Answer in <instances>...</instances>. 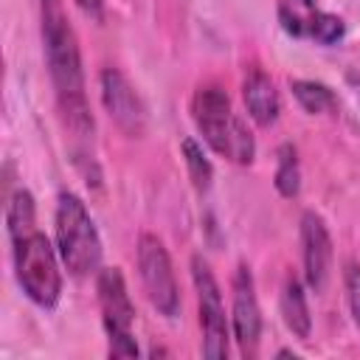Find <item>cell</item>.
Wrapping results in <instances>:
<instances>
[{
	"label": "cell",
	"instance_id": "52a82bcc",
	"mask_svg": "<svg viewBox=\"0 0 360 360\" xmlns=\"http://www.w3.org/2000/svg\"><path fill=\"white\" fill-rule=\"evenodd\" d=\"M191 278H194L197 304H200L202 354L219 360V357L228 354V323H225V307H222L219 284H217L211 267L202 262V256L191 259Z\"/></svg>",
	"mask_w": 360,
	"mask_h": 360
},
{
	"label": "cell",
	"instance_id": "5b68a950",
	"mask_svg": "<svg viewBox=\"0 0 360 360\" xmlns=\"http://www.w3.org/2000/svg\"><path fill=\"white\" fill-rule=\"evenodd\" d=\"M98 304H101V318L104 329L110 335V354L112 357H138V343L132 340V321H135V307L127 292V281L118 267H104L98 270Z\"/></svg>",
	"mask_w": 360,
	"mask_h": 360
},
{
	"label": "cell",
	"instance_id": "ac0fdd59",
	"mask_svg": "<svg viewBox=\"0 0 360 360\" xmlns=\"http://www.w3.org/2000/svg\"><path fill=\"white\" fill-rule=\"evenodd\" d=\"M340 37H343V20L335 17V14L321 11L318 20H315V25H312V37H309V39H315V42H321V45H332V42H338Z\"/></svg>",
	"mask_w": 360,
	"mask_h": 360
},
{
	"label": "cell",
	"instance_id": "9a60e30c",
	"mask_svg": "<svg viewBox=\"0 0 360 360\" xmlns=\"http://www.w3.org/2000/svg\"><path fill=\"white\" fill-rule=\"evenodd\" d=\"M292 96H295V101H298L309 115L335 110V96H332V90H329L326 84H321V82L295 79V82H292Z\"/></svg>",
	"mask_w": 360,
	"mask_h": 360
},
{
	"label": "cell",
	"instance_id": "277c9868",
	"mask_svg": "<svg viewBox=\"0 0 360 360\" xmlns=\"http://www.w3.org/2000/svg\"><path fill=\"white\" fill-rule=\"evenodd\" d=\"M14 270H17V281H20L22 292L34 304L51 309L59 301L62 276H59L56 253L45 233L31 231V233L14 239Z\"/></svg>",
	"mask_w": 360,
	"mask_h": 360
},
{
	"label": "cell",
	"instance_id": "7a4b0ae2",
	"mask_svg": "<svg viewBox=\"0 0 360 360\" xmlns=\"http://www.w3.org/2000/svg\"><path fill=\"white\" fill-rule=\"evenodd\" d=\"M191 115L205 143L233 163H250L256 143L242 118L231 110L228 93L219 84H200L191 98Z\"/></svg>",
	"mask_w": 360,
	"mask_h": 360
},
{
	"label": "cell",
	"instance_id": "4fadbf2b",
	"mask_svg": "<svg viewBox=\"0 0 360 360\" xmlns=\"http://www.w3.org/2000/svg\"><path fill=\"white\" fill-rule=\"evenodd\" d=\"M318 14L315 0H278V22L290 37H312Z\"/></svg>",
	"mask_w": 360,
	"mask_h": 360
},
{
	"label": "cell",
	"instance_id": "ffe728a7",
	"mask_svg": "<svg viewBox=\"0 0 360 360\" xmlns=\"http://www.w3.org/2000/svg\"><path fill=\"white\" fill-rule=\"evenodd\" d=\"M79 3V8L87 14V17H93V20H101V11H104V0H76Z\"/></svg>",
	"mask_w": 360,
	"mask_h": 360
},
{
	"label": "cell",
	"instance_id": "6da1fadb",
	"mask_svg": "<svg viewBox=\"0 0 360 360\" xmlns=\"http://www.w3.org/2000/svg\"><path fill=\"white\" fill-rule=\"evenodd\" d=\"M42 37H45V56H48L53 87H56L59 110L73 132L87 135L93 132V118L84 98L79 42L59 0H42Z\"/></svg>",
	"mask_w": 360,
	"mask_h": 360
},
{
	"label": "cell",
	"instance_id": "d6986e66",
	"mask_svg": "<svg viewBox=\"0 0 360 360\" xmlns=\"http://www.w3.org/2000/svg\"><path fill=\"white\" fill-rule=\"evenodd\" d=\"M343 281H346V298H349L352 318H354V323H357V329H360V264H357V262H349V264H346Z\"/></svg>",
	"mask_w": 360,
	"mask_h": 360
},
{
	"label": "cell",
	"instance_id": "9c48e42d",
	"mask_svg": "<svg viewBox=\"0 0 360 360\" xmlns=\"http://www.w3.org/2000/svg\"><path fill=\"white\" fill-rule=\"evenodd\" d=\"M233 335H236L242 354L256 352L259 335H262V312H259L253 276H250L248 264H239L236 276H233Z\"/></svg>",
	"mask_w": 360,
	"mask_h": 360
},
{
	"label": "cell",
	"instance_id": "5bb4252c",
	"mask_svg": "<svg viewBox=\"0 0 360 360\" xmlns=\"http://www.w3.org/2000/svg\"><path fill=\"white\" fill-rule=\"evenodd\" d=\"M6 222H8L11 242L25 236V233H31V231H37L34 228L37 219H34V197H31V191H25V188L14 191V197L8 200V208H6Z\"/></svg>",
	"mask_w": 360,
	"mask_h": 360
},
{
	"label": "cell",
	"instance_id": "8fae6325",
	"mask_svg": "<svg viewBox=\"0 0 360 360\" xmlns=\"http://www.w3.org/2000/svg\"><path fill=\"white\" fill-rule=\"evenodd\" d=\"M242 96H245V107H248V115L259 124V127H270L276 118H278V110H281V101H278V93H276V84L270 82V76L259 68H250L245 73V82H242Z\"/></svg>",
	"mask_w": 360,
	"mask_h": 360
},
{
	"label": "cell",
	"instance_id": "ba28073f",
	"mask_svg": "<svg viewBox=\"0 0 360 360\" xmlns=\"http://www.w3.org/2000/svg\"><path fill=\"white\" fill-rule=\"evenodd\" d=\"M101 101H104V110L110 112V118L127 135H132V138L143 135V129H146L143 101L121 70H115V68L101 70Z\"/></svg>",
	"mask_w": 360,
	"mask_h": 360
},
{
	"label": "cell",
	"instance_id": "2e32d148",
	"mask_svg": "<svg viewBox=\"0 0 360 360\" xmlns=\"http://www.w3.org/2000/svg\"><path fill=\"white\" fill-rule=\"evenodd\" d=\"M276 188L281 197H295L301 188V172H298V155L290 143L278 146V169H276Z\"/></svg>",
	"mask_w": 360,
	"mask_h": 360
},
{
	"label": "cell",
	"instance_id": "7c38bea8",
	"mask_svg": "<svg viewBox=\"0 0 360 360\" xmlns=\"http://www.w3.org/2000/svg\"><path fill=\"white\" fill-rule=\"evenodd\" d=\"M281 315H284V323L287 329L307 340L309 332H312V318H309V307H307V295H304V287L298 278H287L284 281V292H281Z\"/></svg>",
	"mask_w": 360,
	"mask_h": 360
},
{
	"label": "cell",
	"instance_id": "30bf717a",
	"mask_svg": "<svg viewBox=\"0 0 360 360\" xmlns=\"http://www.w3.org/2000/svg\"><path fill=\"white\" fill-rule=\"evenodd\" d=\"M301 245H304V276L315 292H323L332 267V239L323 219L315 211L301 217Z\"/></svg>",
	"mask_w": 360,
	"mask_h": 360
},
{
	"label": "cell",
	"instance_id": "8992f818",
	"mask_svg": "<svg viewBox=\"0 0 360 360\" xmlns=\"http://www.w3.org/2000/svg\"><path fill=\"white\" fill-rule=\"evenodd\" d=\"M138 273H141V281H143V290H146V298L152 301V307L160 315L174 318L180 309V292H177L172 259H169L163 242L152 233H143L138 239Z\"/></svg>",
	"mask_w": 360,
	"mask_h": 360
},
{
	"label": "cell",
	"instance_id": "e0dca14e",
	"mask_svg": "<svg viewBox=\"0 0 360 360\" xmlns=\"http://www.w3.org/2000/svg\"><path fill=\"white\" fill-rule=\"evenodd\" d=\"M183 158H186V166H188V177L194 183L197 191H208L211 186V177H214V169L208 163V158L202 155L200 143L194 138H183Z\"/></svg>",
	"mask_w": 360,
	"mask_h": 360
},
{
	"label": "cell",
	"instance_id": "3957f363",
	"mask_svg": "<svg viewBox=\"0 0 360 360\" xmlns=\"http://www.w3.org/2000/svg\"><path fill=\"white\" fill-rule=\"evenodd\" d=\"M56 248H59L65 267L73 276H87L101 262L98 231L84 202L70 191H62L56 202Z\"/></svg>",
	"mask_w": 360,
	"mask_h": 360
}]
</instances>
